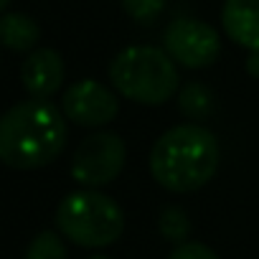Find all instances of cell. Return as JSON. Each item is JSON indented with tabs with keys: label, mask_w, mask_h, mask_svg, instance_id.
Returning <instances> with one entry per match:
<instances>
[{
	"label": "cell",
	"mask_w": 259,
	"mask_h": 259,
	"mask_svg": "<svg viewBox=\"0 0 259 259\" xmlns=\"http://www.w3.org/2000/svg\"><path fill=\"white\" fill-rule=\"evenodd\" d=\"M66 119L49 99H26L0 117V163L36 170L54 163L66 148Z\"/></svg>",
	"instance_id": "obj_1"
},
{
	"label": "cell",
	"mask_w": 259,
	"mask_h": 259,
	"mask_svg": "<svg viewBox=\"0 0 259 259\" xmlns=\"http://www.w3.org/2000/svg\"><path fill=\"white\" fill-rule=\"evenodd\" d=\"M221 150L211 130L201 124H176L150 150V173L170 193H193L219 170Z\"/></svg>",
	"instance_id": "obj_2"
},
{
	"label": "cell",
	"mask_w": 259,
	"mask_h": 259,
	"mask_svg": "<svg viewBox=\"0 0 259 259\" xmlns=\"http://www.w3.org/2000/svg\"><path fill=\"white\" fill-rule=\"evenodd\" d=\"M114 89L138 104L158 107L176 97L178 69L176 61L158 46H127L109 64Z\"/></svg>",
	"instance_id": "obj_3"
},
{
	"label": "cell",
	"mask_w": 259,
	"mask_h": 259,
	"mask_svg": "<svg viewBox=\"0 0 259 259\" xmlns=\"http://www.w3.org/2000/svg\"><path fill=\"white\" fill-rule=\"evenodd\" d=\"M59 231L84 249H102L119 241L124 231V213L117 201L99 191H74L56 208Z\"/></svg>",
	"instance_id": "obj_4"
},
{
	"label": "cell",
	"mask_w": 259,
	"mask_h": 259,
	"mask_svg": "<svg viewBox=\"0 0 259 259\" xmlns=\"http://www.w3.org/2000/svg\"><path fill=\"white\" fill-rule=\"evenodd\" d=\"M127 160L124 140L114 133H94L84 138L71 160V178L81 186L99 188L112 183Z\"/></svg>",
	"instance_id": "obj_5"
},
{
	"label": "cell",
	"mask_w": 259,
	"mask_h": 259,
	"mask_svg": "<svg viewBox=\"0 0 259 259\" xmlns=\"http://www.w3.org/2000/svg\"><path fill=\"white\" fill-rule=\"evenodd\" d=\"M163 51L186 69H206L221 54L219 31L196 18H176L163 33Z\"/></svg>",
	"instance_id": "obj_6"
},
{
	"label": "cell",
	"mask_w": 259,
	"mask_h": 259,
	"mask_svg": "<svg viewBox=\"0 0 259 259\" xmlns=\"http://www.w3.org/2000/svg\"><path fill=\"white\" fill-rule=\"evenodd\" d=\"M61 112L79 127H102L119 114V102L112 89L94 79L74 81L61 97Z\"/></svg>",
	"instance_id": "obj_7"
},
{
	"label": "cell",
	"mask_w": 259,
	"mask_h": 259,
	"mask_svg": "<svg viewBox=\"0 0 259 259\" xmlns=\"http://www.w3.org/2000/svg\"><path fill=\"white\" fill-rule=\"evenodd\" d=\"M23 89L33 99H49L64 84V59L54 49H36L21 66Z\"/></svg>",
	"instance_id": "obj_8"
},
{
	"label": "cell",
	"mask_w": 259,
	"mask_h": 259,
	"mask_svg": "<svg viewBox=\"0 0 259 259\" xmlns=\"http://www.w3.org/2000/svg\"><path fill=\"white\" fill-rule=\"evenodd\" d=\"M221 28L234 44L259 51V0H224Z\"/></svg>",
	"instance_id": "obj_9"
},
{
	"label": "cell",
	"mask_w": 259,
	"mask_h": 259,
	"mask_svg": "<svg viewBox=\"0 0 259 259\" xmlns=\"http://www.w3.org/2000/svg\"><path fill=\"white\" fill-rule=\"evenodd\" d=\"M41 38V26L26 13L0 16V44L11 51H36Z\"/></svg>",
	"instance_id": "obj_10"
},
{
	"label": "cell",
	"mask_w": 259,
	"mask_h": 259,
	"mask_svg": "<svg viewBox=\"0 0 259 259\" xmlns=\"http://www.w3.org/2000/svg\"><path fill=\"white\" fill-rule=\"evenodd\" d=\"M213 104H216V97L213 92L206 87V84H198V81H188L181 87V94H178V109L191 117V119H206L211 112H213Z\"/></svg>",
	"instance_id": "obj_11"
},
{
	"label": "cell",
	"mask_w": 259,
	"mask_h": 259,
	"mask_svg": "<svg viewBox=\"0 0 259 259\" xmlns=\"http://www.w3.org/2000/svg\"><path fill=\"white\" fill-rule=\"evenodd\" d=\"M26 259H69V254L56 231H41L28 244Z\"/></svg>",
	"instance_id": "obj_12"
},
{
	"label": "cell",
	"mask_w": 259,
	"mask_h": 259,
	"mask_svg": "<svg viewBox=\"0 0 259 259\" xmlns=\"http://www.w3.org/2000/svg\"><path fill=\"white\" fill-rule=\"evenodd\" d=\"M158 226H160V234L165 239L178 241V244H183L188 231H191V224H188V216H186L183 208H165L160 213V224Z\"/></svg>",
	"instance_id": "obj_13"
},
{
	"label": "cell",
	"mask_w": 259,
	"mask_h": 259,
	"mask_svg": "<svg viewBox=\"0 0 259 259\" xmlns=\"http://www.w3.org/2000/svg\"><path fill=\"white\" fill-rule=\"evenodd\" d=\"M122 8L138 23H153L163 13L165 0H122Z\"/></svg>",
	"instance_id": "obj_14"
},
{
	"label": "cell",
	"mask_w": 259,
	"mask_h": 259,
	"mask_svg": "<svg viewBox=\"0 0 259 259\" xmlns=\"http://www.w3.org/2000/svg\"><path fill=\"white\" fill-rule=\"evenodd\" d=\"M170 259H219L216 251L201 241H183L173 249Z\"/></svg>",
	"instance_id": "obj_15"
},
{
	"label": "cell",
	"mask_w": 259,
	"mask_h": 259,
	"mask_svg": "<svg viewBox=\"0 0 259 259\" xmlns=\"http://www.w3.org/2000/svg\"><path fill=\"white\" fill-rule=\"evenodd\" d=\"M246 71H249V76H251V79H259V51H249Z\"/></svg>",
	"instance_id": "obj_16"
},
{
	"label": "cell",
	"mask_w": 259,
	"mask_h": 259,
	"mask_svg": "<svg viewBox=\"0 0 259 259\" xmlns=\"http://www.w3.org/2000/svg\"><path fill=\"white\" fill-rule=\"evenodd\" d=\"M8 3H11V0H0V13H3V11L8 8Z\"/></svg>",
	"instance_id": "obj_17"
},
{
	"label": "cell",
	"mask_w": 259,
	"mask_h": 259,
	"mask_svg": "<svg viewBox=\"0 0 259 259\" xmlns=\"http://www.w3.org/2000/svg\"><path fill=\"white\" fill-rule=\"evenodd\" d=\"M89 259H109V256H89Z\"/></svg>",
	"instance_id": "obj_18"
}]
</instances>
